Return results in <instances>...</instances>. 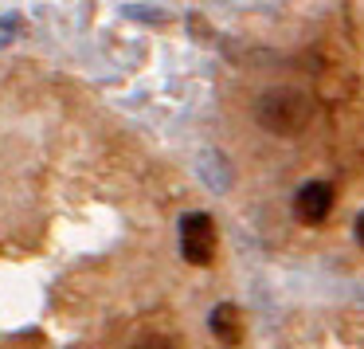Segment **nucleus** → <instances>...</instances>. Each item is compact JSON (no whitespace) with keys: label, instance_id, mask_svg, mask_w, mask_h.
<instances>
[{"label":"nucleus","instance_id":"f257e3e1","mask_svg":"<svg viewBox=\"0 0 364 349\" xmlns=\"http://www.w3.org/2000/svg\"><path fill=\"white\" fill-rule=\"evenodd\" d=\"M251 118L274 137H301L317 118V103L301 87H267L251 103Z\"/></svg>","mask_w":364,"mask_h":349},{"label":"nucleus","instance_id":"f03ea898","mask_svg":"<svg viewBox=\"0 0 364 349\" xmlns=\"http://www.w3.org/2000/svg\"><path fill=\"white\" fill-rule=\"evenodd\" d=\"M220 251V228L208 212H184L181 216V255L192 267H212Z\"/></svg>","mask_w":364,"mask_h":349},{"label":"nucleus","instance_id":"7ed1b4c3","mask_svg":"<svg viewBox=\"0 0 364 349\" xmlns=\"http://www.w3.org/2000/svg\"><path fill=\"white\" fill-rule=\"evenodd\" d=\"M333 204H337V189L329 181H306L294 197V216L309 228H317L333 216Z\"/></svg>","mask_w":364,"mask_h":349},{"label":"nucleus","instance_id":"20e7f679","mask_svg":"<svg viewBox=\"0 0 364 349\" xmlns=\"http://www.w3.org/2000/svg\"><path fill=\"white\" fill-rule=\"evenodd\" d=\"M208 330H212V338L220 341V345L239 349L243 338H247V318H243V310H239L235 302H220V306L208 314Z\"/></svg>","mask_w":364,"mask_h":349},{"label":"nucleus","instance_id":"39448f33","mask_svg":"<svg viewBox=\"0 0 364 349\" xmlns=\"http://www.w3.org/2000/svg\"><path fill=\"white\" fill-rule=\"evenodd\" d=\"M134 349H176L173 338H165V333H141V338L134 341Z\"/></svg>","mask_w":364,"mask_h":349},{"label":"nucleus","instance_id":"423d86ee","mask_svg":"<svg viewBox=\"0 0 364 349\" xmlns=\"http://www.w3.org/2000/svg\"><path fill=\"white\" fill-rule=\"evenodd\" d=\"M353 236H356V244L364 247V212H360V216H356V220H353Z\"/></svg>","mask_w":364,"mask_h":349}]
</instances>
